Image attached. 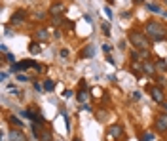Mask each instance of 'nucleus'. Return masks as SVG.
<instances>
[{
	"label": "nucleus",
	"instance_id": "f257e3e1",
	"mask_svg": "<svg viewBox=\"0 0 167 141\" xmlns=\"http://www.w3.org/2000/svg\"><path fill=\"white\" fill-rule=\"evenodd\" d=\"M144 33L150 40H154V42H161V40L167 38V29L158 21H148L146 27H144Z\"/></svg>",
	"mask_w": 167,
	"mask_h": 141
},
{
	"label": "nucleus",
	"instance_id": "f03ea898",
	"mask_svg": "<svg viewBox=\"0 0 167 141\" xmlns=\"http://www.w3.org/2000/svg\"><path fill=\"white\" fill-rule=\"evenodd\" d=\"M129 42H131L137 50H148L150 48V40H148V36H144L143 33H133L129 34Z\"/></svg>",
	"mask_w": 167,
	"mask_h": 141
},
{
	"label": "nucleus",
	"instance_id": "7ed1b4c3",
	"mask_svg": "<svg viewBox=\"0 0 167 141\" xmlns=\"http://www.w3.org/2000/svg\"><path fill=\"white\" fill-rule=\"evenodd\" d=\"M148 92H150V95H152V99L156 103H163L165 93H163V90H161L160 86H148Z\"/></svg>",
	"mask_w": 167,
	"mask_h": 141
},
{
	"label": "nucleus",
	"instance_id": "20e7f679",
	"mask_svg": "<svg viewBox=\"0 0 167 141\" xmlns=\"http://www.w3.org/2000/svg\"><path fill=\"white\" fill-rule=\"evenodd\" d=\"M120 135H122V126H120V124H112V126L108 128V132H106V139L108 141H116Z\"/></svg>",
	"mask_w": 167,
	"mask_h": 141
},
{
	"label": "nucleus",
	"instance_id": "39448f33",
	"mask_svg": "<svg viewBox=\"0 0 167 141\" xmlns=\"http://www.w3.org/2000/svg\"><path fill=\"white\" fill-rule=\"evenodd\" d=\"M156 128L160 132H167V114H161V116L156 118Z\"/></svg>",
	"mask_w": 167,
	"mask_h": 141
},
{
	"label": "nucleus",
	"instance_id": "423d86ee",
	"mask_svg": "<svg viewBox=\"0 0 167 141\" xmlns=\"http://www.w3.org/2000/svg\"><path fill=\"white\" fill-rule=\"evenodd\" d=\"M10 141H27V137L21 130H12L10 132Z\"/></svg>",
	"mask_w": 167,
	"mask_h": 141
},
{
	"label": "nucleus",
	"instance_id": "0eeeda50",
	"mask_svg": "<svg viewBox=\"0 0 167 141\" xmlns=\"http://www.w3.org/2000/svg\"><path fill=\"white\" fill-rule=\"evenodd\" d=\"M25 19V10H17V12L13 13V17H12V23L13 25H17V23H21Z\"/></svg>",
	"mask_w": 167,
	"mask_h": 141
},
{
	"label": "nucleus",
	"instance_id": "6e6552de",
	"mask_svg": "<svg viewBox=\"0 0 167 141\" xmlns=\"http://www.w3.org/2000/svg\"><path fill=\"white\" fill-rule=\"evenodd\" d=\"M93 55H95V48H93V44H87L82 51V57H93Z\"/></svg>",
	"mask_w": 167,
	"mask_h": 141
},
{
	"label": "nucleus",
	"instance_id": "1a4fd4ad",
	"mask_svg": "<svg viewBox=\"0 0 167 141\" xmlns=\"http://www.w3.org/2000/svg\"><path fill=\"white\" fill-rule=\"evenodd\" d=\"M61 12H63V4H61V2H55L53 6L50 8V13H51V15H59Z\"/></svg>",
	"mask_w": 167,
	"mask_h": 141
},
{
	"label": "nucleus",
	"instance_id": "9d476101",
	"mask_svg": "<svg viewBox=\"0 0 167 141\" xmlns=\"http://www.w3.org/2000/svg\"><path fill=\"white\" fill-rule=\"evenodd\" d=\"M143 69H144L146 75H154V72H156V67L152 63H148V61H143Z\"/></svg>",
	"mask_w": 167,
	"mask_h": 141
},
{
	"label": "nucleus",
	"instance_id": "9b49d317",
	"mask_svg": "<svg viewBox=\"0 0 167 141\" xmlns=\"http://www.w3.org/2000/svg\"><path fill=\"white\" fill-rule=\"evenodd\" d=\"M78 101H82V103H86L87 101V99H89V93H87L86 90H80V92H78Z\"/></svg>",
	"mask_w": 167,
	"mask_h": 141
},
{
	"label": "nucleus",
	"instance_id": "f8f14e48",
	"mask_svg": "<svg viewBox=\"0 0 167 141\" xmlns=\"http://www.w3.org/2000/svg\"><path fill=\"white\" fill-rule=\"evenodd\" d=\"M34 36H36L38 40H46V38H48V31H44V29H38V31L34 33Z\"/></svg>",
	"mask_w": 167,
	"mask_h": 141
},
{
	"label": "nucleus",
	"instance_id": "ddd939ff",
	"mask_svg": "<svg viewBox=\"0 0 167 141\" xmlns=\"http://www.w3.org/2000/svg\"><path fill=\"white\" fill-rule=\"evenodd\" d=\"M101 31H103V34L104 36H110V33H112V31H110V25H108V23H101Z\"/></svg>",
	"mask_w": 167,
	"mask_h": 141
},
{
	"label": "nucleus",
	"instance_id": "4468645a",
	"mask_svg": "<svg viewBox=\"0 0 167 141\" xmlns=\"http://www.w3.org/2000/svg\"><path fill=\"white\" fill-rule=\"evenodd\" d=\"M131 71H133V72H137V75H140V72L144 71V69H143V63H140V61H137V63H133Z\"/></svg>",
	"mask_w": 167,
	"mask_h": 141
},
{
	"label": "nucleus",
	"instance_id": "2eb2a0df",
	"mask_svg": "<svg viewBox=\"0 0 167 141\" xmlns=\"http://www.w3.org/2000/svg\"><path fill=\"white\" fill-rule=\"evenodd\" d=\"M156 69H158V71H167V63L163 59H158V61H156Z\"/></svg>",
	"mask_w": 167,
	"mask_h": 141
},
{
	"label": "nucleus",
	"instance_id": "dca6fc26",
	"mask_svg": "<svg viewBox=\"0 0 167 141\" xmlns=\"http://www.w3.org/2000/svg\"><path fill=\"white\" fill-rule=\"evenodd\" d=\"M10 124H12V126H17V128L23 126V122H21L17 116H10Z\"/></svg>",
	"mask_w": 167,
	"mask_h": 141
},
{
	"label": "nucleus",
	"instance_id": "f3484780",
	"mask_svg": "<svg viewBox=\"0 0 167 141\" xmlns=\"http://www.w3.org/2000/svg\"><path fill=\"white\" fill-rule=\"evenodd\" d=\"M53 88H55L53 80H44V90H46V92H51Z\"/></svg>",
	"mask_w": 167,
	"mask_h": 141
},
{
	"label": "nucleus",
	"instance_id": "a211bd4d",
	"mask_svg": "<svg viewBox=\"0 0 167 141\" xmlns=\"http://www.w3.org/2000/svg\"><path fill=\"white\" fill-rule=\"evenodd\" d=\"M29 50L33 51V54H40V44H38V42H30Z\"/></svg>",
	"mask_w": 167,
	"mask_h": 141
},
{
	"label": "nucleus",
	"instance_id": "6ab92c4d",
	"mask_svg": "<svg viewBox=\"0 0 167 141\" xmlns=\"http://www.w3.org/2000/svg\"><path fill=\"white\" fill-rule=\"evenodd\" d=\"M146 8H148L150 12H156V13H160V12H161V8L158 6V4H146Z\"/></svg>",
	"mask_w": 167,
	"mask_h": 141
},
{
	"label": "nucleus",
	"instance_id": "aec40b11",
	"mask_svg": "<svg viewBox=\"0 0 167 141\" xmlns=\"http://www.w3.org/2000/svg\"><path fill=\"white\" fill-rule=\"evenodd\" d=\"M152 139H154V135L148 134V132H144L143 135H140V141H152Z\"/></svg>",
	"mask_w": 167,
	"mask_h": 141
},
{
	"label": "nucleus",
	"instance_id": "412c9836",
	"mask_svg": "<svg viewBox=\"0 0 167 141\" xmlns=\"http://www.w3.org/2000/svg\"><path fill=\"white\" fill-rule=\"evenodd\" d=\"M8 90L12 92V93H19V90H17V88H15L13 84H8Z\"/></svg>",
	"mask_w": 167,
	"mask_h": 141
},
{
	"label": "nucleus",
	"instance_id": "4be33fe9",
	"mask_svg": "<svg viewBox=\"0 0 167 141\" xmlns=\"http://www.w3.org/2000/svg\"><path fill=\"white\" fill-rule=\"evenodd\" d=\"M8 76H10V75H8L6 71H2V72H0V78H2V82H6V80H8Z\"/></svg>",
	"mask_w": 167,
	"mask_h": 141
},
{
	"label": "nucleus",
	"instance_id": "5701e85b",
	"mask_svg": "<svg viewBox=\"0 0 167 141\" xmlns=\"http://www.w3.org/2000/svg\"><path fill=\"white\" fill-rule=\"evenodd\" d=\"M6 59L10 61V63L13 65V61H15V57H13V54H6Z\"/></svg>",
	"mask_w": 167,
	"mask_h": 141
},
{
	"label": "nucleus",
	"instance_id": "b1692460",
	"mask_svg": "<svg viewBox=\"0 0 167 141\" xmlns=\"http://www.w3.org/2000/svg\"><path fill=\"white\" fill-rule=\"evenodd\" d=\"M131 97L135 99V101H137V99H140V92H137V90H135V92L131 93Z\"/></svg>",
	"mask_w": 167,
	"mask_h": 141
},
{
	"label": "nucleus",
	"instance_id": "393cba45",
	"mask_svg": "<svg viewBox=\"0 0 167 141\" xmlns=\"http://www.w3.org/2000/svg\"><path fill=\"white\" fill-rule=\"evenodd\" d=\"M101 48H103V51H104V54H108V51H110V44H103Z\"/></svg>",
	"mask_w": 167,
	"mask_h": 141
},
{
	"label": "nucleus",
	"instance_id": "a878e982",
	"mask_svg": "<svg viewBox=\"0 0 167 141\" xmlns=\"http://www.w3.org/2000/svg\"><path fill=\"white\" fill-rule=\"evenodd\" d=\"M17 80H21V82H27V80H29V76H25V75H17Z\"/></svg>",
	"mask_w": 167,
	"mask_h": 141
},
{
	"label": "nucleus",
	"instance_id": "bb28decb",
	"mask_svg": "<svg viewBox=\"0 0 167 141\" xmlns=\"http://www.w3.org/2000/svg\"><path fill=\"white\" fill-rule=\"evenodd\" d=\"M104 13H106V15H108V17H112V10H110V8H108V6H106V8H104Z\"/></svg>",
	"mask_w": 167,
	"mask_h": 141
},
{
	"label": "nucleus",
	"instance_id": "cd10ccee",
	"mask_svg": "<svg viewBox=\"0 0 167 141\" xmlns=\"http://www.w3.org/2000/svg\"><path fill=\"white\" fill-rule=\"evenodd\" d=\"M158 84H160V86L165 84V78H163V76H158Z\"/></svg>",
	"mask_w": 167,
	"mask_h": 141
},
{
	"label": "nucleus",
	"instance_id": "c85d7f7f",
	"mask_svg": "<svg viewBox=\"0 0 167 141\" xmlns=\"http://www.w3.org/2000/svg\"><path fill=\"white\" fill-rule=\"evenodd\" d=\"M61 57H69V50H61Z\"/></svg>",
	"mask_w": 167,
	"mask_h": 141
},
{
	"label": "nucleus",
	"instance_id": "c756f323",
	"mask_svg": "<svg viewBox=\"0 0 167 141\" xmlns=\"http://www.w3.org/2000/svg\"><path fill=\"white\" fill-rule=\"evenodd\" d=\"M0 50H2L4 54H8V46H6V44H2V46H0Z\"/></svg>",
	"mask_w": 167,
	"mask_h": 141
},
{
	"label": "nucleus",
	"instance_id": "7c9ffc66",
	"mask_svg": "<svg viewBox=\"0 0 167 141\" xmlns=\"http://www.w3.org/2000/svg\"><path fill=\"white\" fill-rule=\"evenodd\" d=\"M82 109H84V111H91V107L87 105V103H84V105H82Z\"/></svg>",
	"mask_w": 167,
	"mask_h": 141
},
{
	"label": "nucleus",
	"instance_id": "2f4dec72",
	"mask_svg": "<svg viewBox=\"0 0 167 141\" xmlns=\"http://www.w3.org/2000/svg\"><path fill=\"white\" fill-rule=\"evenodd\" d=\"M44 17H46V15L42 13V12H38V13H36V19H44Z\"/></svg>",
	"mask_w": 167,
	"mask_h": 141
},
{
	"label": "nucleus",
	"instance_id": "473e14b6",
	"mask_svg": "<svg viewBox=\"0 0 167 141\" xmlns=\"http://www.w3.org/2000/svg\"><path fill=\"white\" fill-rule=\"evenodd\" d=\"M72 141H82V139H80V137H74V139H72Z\"/></svg>",
	"mask_w": 167,
	"mask_h": 141
},
{
	"label": "nucleus",
	"instance_id": "72a5a7b5",
	"mask_svg": "<svg viewBox=\"0 0 167 141\" xmlns=\"http://www.w3.org/2000/svg\"><path fill=\"white\" fill-rule=\"evenodd\" d=\"M135 2H137V4H140V2H144V0H135Z\"/></svg>",
	"mask_w": 167,
	"mask_h": 141
},
{
	"label": "nucleus",
	"instance_id": "f704fd0d",
	"mask_svg": "<svg viewBox=\"0 0 167 141\" xmlns=\"http://www.w3.org/2000/svg\"><path fill=\"white\" fill-rule=\"evenodd\" d=\"M163 17H165V19H167V12H163Z\"/></svg>",
	"mask_w": 167,
	"mask_h": 141
},
{
	"label": "nucleus",
	"instance_id": "c9c22d12",
	"mask_svg": "<svg viewBox=\"0 0 167 141\" xmlns=\"http://www.w3.org/2000/svg\"><path fill=\"white\" fill-rule=\"evenodd\" d=\"M163 107H165V111H167V103H165V105H163Z\"/></svg>",
	"mask_w": 167,
	"mask_h": 141
},
{
	"label": "nucleus",
	"instance_id": "e433bc0d",
	"mask_svg": "<svg viewBox=\"0 0 167 141\" xmlns=\"http://www.w3.org/2000/svg\"><path fill=\"white\" fill-rule=\"evenodd\" d=\"M163 2H165V4H167V0H163Z\"/></svg>",
	"mask_w": 167,
	"mask_h": 141
}]
</instances>
